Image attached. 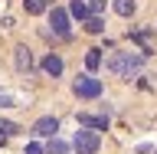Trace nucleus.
<instances>
[{"mask_svg": "<svg viewBox=\"0 0 157 154\" xmlns=\"http://www.w3.org/2000/svg\"><path fill=\"white\" fill-rule=\"evenodd\" d=\"M144 59H147L144 53H115V56L108 59V72H115L121 79H131L134 72H141Z\"/></svg>", "mask_w": 157, "mask_h": 154, "instance_id": "1", "label": "nucleus"}, {"mask_svg": "<svg viewBox=\"0 0 157 154\" xmlns=\"http://www.w3.org/2000/svg\"><path fill=\"white\" fill-rule=\"evenodd\" d=\"M72 89H75L78 98H98V95H101V82H98L95 76H78Z\"/></svg>", "mask_w": 157, "mask_h": 154, "instance_id": "3", "label": "nucleus"}, {"mask_svg": "<svg viewBox=\"0 0 157 154\" xmlns=\"http://www.w3.org/2000/svg\"><path fill=\"white\" fill-rule=\"evenodd\" d=\"M56 131H59V121H56L52 115L39 118L36 125H33V135H36V138H56Z\"/></svg>", "mask_w": 157, "mask_h": 154, "instance_id": "4", "label": "nucleus"}, {"mask_svg": "<svg viewBox=\"0 0 157 154\" xmlns=\"http://www.w3.org/2000/svg\"><path fill=\"white\" fill-rule=\"evenodd\" d=\"M78 125H82V128H92V131H105V128H108V118L105 115H88V112H82V115H78Z\"/></svg>", "mask_w": 157, "mask_h": 154, "instance_id": "6", "label": "nucleus"}, {"mask_svg": "<svg viewBox=\"0 0 157 154\" xmlns=\"http://www.w3.org/2000/svg\"><path fill=\"white\" fill-rule=\"evenodd\" d=\"M85 66L92 69V72L101 66V49H88V53H85Z\"/></svg>", "mask_w": 157, "mask_h": 154, "instance_id": "13", "label": "nucleus"}, {"mask_svg": "<svg viewBox=\"0 0 157 154\" xmlns=\"http://www.w3.org/2000/svg\"><path fill=\"white\" fill-rule=\"evenodd\" d=\"M111 7H115L118 17H131L134 13V0H111Z\"/></svg>", "mask_w": 157, "mask_h": 154, "instance_id": "11", "label": "nucleus"}, {"mask_svg": "<svg viewBox=\"0 0 157 154\" xmlns=\"http://www.w3.org/2000/svg\"><path fill=\"white\" fill-rule=\"evenodd\" d=\"M23 7H26V13H46V0H23Z\"/></svg>", "mask_w": 157, "mask_h": 154, "instance_id": "14", "label": "nucleus"}, {"mask_svg": "<svg viewBox=\"0 0 157 154\" xmlns=\"http://www.w3.org/2000/svg\"><path fill=\"white\" fill-rule=\"evenodd\" d=\"M3 141H7V138H3V135H0V144H3Z\"/></svg>", "mask_w": 157, "mask_h": 154, "instance_id": "20", "label": "nucleus"}, {"mask_svg": "<svg viewBox=\"0 0 157 154\" xmlns=\"http://www.w3.org/2000/svg\"><path fill=\"white\" fill-rule=\"evenodd\" d=\"M46 154H69V144H66V141H59V138H52L49 148H46Z\"/></svg>", "mask_w": 157, "mask_h": 154, "instance_id": "15", "label": "nucleus"}, {"mask_svg": "<svg viewBox=\"0 0 157 154\" xmlns=\"http://www.w3.org/2000/svg\"><path fill=\"white\" fill-rule=\"evenodd\" d=\"M101 30H105V20L98 17V13H95V17H88V20H85V33H95V36H98Z\"/></svg>", "mask_w": 157, "mask_h": 154, "instance_id": "12", "label": "nucleus"}, {"mask_svg": "<svg viewBox=\"0 0 157 154\" xmlns=\"http://www.w3.org/2000/svg\"><path fill=\"white\" fill-rule=\"evenodd\" d=\"M49 26H52V33H56V36H69V13H66V10H56V7H52Z\"/></svg>", "mask_w": 157, "mask_h": 154, "instance_id": "5", "label": "nucleus"}, {"mask_svg": "<svg viewBox=\"0 0 157 154\" xmlns=\"http://www.w3.org/2000/svg\"><path fill=\"white\" fill-rule=\"evenodd\" d=\"M13 53H17V69L20 72H29V69H33V53H29L26 46H17Z\"/></svg>", "mask_w": 157, "mask_h": 154, "instance_id": "8", "label": "nucleus"}, {"mask_svg": "<svg viewBox=\"0 0 157 154\" xmlns=\"http://www.w3.org/2000/svg\"><path fill=\"white\" fill-rule=\"evenodd\" d=\"M69 13H72L75 20H88V13H92V7H88L85 0H72V3H69Z\"/></svg>", "mask_w": 157, "mask_h": 154, "instance_id": "9", "label": "nucleus"}, {"mask_svg": "<svg viewBox=\"0 0 157 154\" xmlns=\"http://www.w3.org/2000/svg\"><path fill=\"white\" fill-rule=\"evenodd\" d=\"M43 72H46V76H52V79L62 76V59H59L56 53H49V56L43 59Z\"/></svg>", "mask_w": 157, "mask_h": 154, "instance_id": "7", "label": "nucleus"}, {"mask_svg": "<svg viewBox=\"0 0 157 154\" xmlns=\"http://www.w3.org/2000/svg\"><path fill=\"white\" fill-rule=\"evenodd\" d=\"M131 39H134L137 46H141V53H151V36H147V30H134V33H131Z\"/></svg>", "mask_w": 157, "mask_h": 154, "instance_id": "10", "label": "nucleus"}, {"mask_svg": "<svg viewBox=\"0 0 157 154\" xmlns=\"http://www.w3.org/2000/svg\"><path fill=\"white\" fill-rule=\"evenodd\" d=\"M0 108H13V95L3 92V89H0Z\"/></svg>", "mask_w": 157, "mask_h": 154, "instance_id": "17", "label": "nucleus"}, {"mask_svg": "<svg viewBox=\"0 0 157 154\" xmlns=\"http://www.w3.org/2000/svg\"><path fill=\"white\" fill-rule=\"evenodd\" d=\"M98 10H105V0H92V13H98Z\"/></svg>", "mask_w": 157, "mask_h": 154, "instance_id": "19", "label": "nucleus"}, {"mask_svg": "<svg viewBox=\"0 0 157 154\" xmlns=\"http://www.w3.org/2000/svg\"><path fill=\"white\" fill-rule=\"evenodd\" d=\"M26 154H43V144H36V141H33V144H26Z\"/></svg>", "mask_w": 157, "mask_h": 154, "instance_id": "18", "label": "nucleus"}, {"mask_svg": "<svg viewBox=\"0 0 157 154\" xmlns=\"http://www.w3.org/2000/svg\"><path fill=\"white\" fill-rule=\"evenodd\" d=\"M72 148H75V154H98V148H101V138H98V131L85 128V131H75V138H72Z\"/></svg>", "mask_w": 157, "mask_h": 154, "instance_id": "2", "label": "nucleus"}, {"mask_svg": "<svg viewBox=\"0 0 157 154\" xmlns=\"http://www.w3.org/2000/svg\"><path fill=\"white\" fill-rule=\"evenodd\" d=\"M17 131H20V128L13 125V121H7V118H0V135H3V138H10V135H17Z\"/></svg>", "mask_w": 157, "mask_h": 154, "instance_id": "16", "label": "nucleus"}]
</instances>
